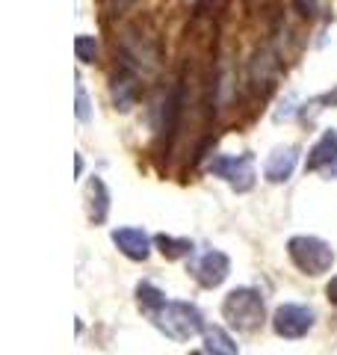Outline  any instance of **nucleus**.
<instances>
[{"label": "nucleus", "mask_w": 337, "mask_h": 355, "mask_svg": "<svg viewBox=\"0 0 337 355\" xmlns=\"http://www.w3.org/2000/svg\"><path fill=\"white\" fill-rule=\"evenodd\" d=\"M74 163H77V178H80V175H83V157H80V154L74 157Z\"/></svg>", "instance_id": "nucleus-19"}, {"label": "nucleus", "mask_w": 337, "mask_h": 355, "mask_svg": "<svg viewBox=\"0 0 337 355\" xmlns=\"http://www.w3.org/2000/svg\"><path fill=\"white\" fill-rule=\"evenodd\" d=\"M263 296L254 287H234L222 302V317L228 320L231 329L237 331H254L263 323Z\"/></svg>", "instance_id": "nucleus-2"}, {"label": "nucleus", "mask_w": 337, "mask_h": 355, "mask_svg": "<svg viewBox=\"0 0 337 355\" xmlns=\"http://www.w3.org/2000/svg\"><path fill=\"white\" fill-rule=\"evenodd\" d=\"M325 296H329V302H331V305H337V275H334L329 284H325Z\"/></svg>", "instance_id": "nucleus-18"}, {"label": "nucleus", "mask_w": 337, "mask_h": 355, "mask_svg": "<svg viewBox=\"0 0 337 355\" xmlns=\"http://www.w3.org/2000/svg\"><path fill=\"white\" fill-rule=\"evenodd\" d=\"M193 275H196V282H198L201 287H207V291L219 287V284L231 275V261H228V254L219 252V249L205 252V254H201V258L193 263Z\"/></svg>", "instance_id": "nucleus-7"}, {"label": "nucleus", "mask_w": 337, "mask_h": 355, "mask_svg": "<svg viewBox=\"0 0 337 355\" xmlns=\"http://www.w3.org/2000/svg\"><path fill=\"white\" fill-rule=\"evenodd\" d=\"M137 302H139V308L145 311V314L154 317L168 299H166V293L160 291V287H154L151 282H142V284H137Z\"/></svg>", "instance_id": "nucleus-13"}, {"label": "nucleus", "mask_w": 337, "mask_h": 355, "mask_svg": "<svg viewBox=\"0 0 337 355\" xmlns=\"http://www.w3.org/2000/svg\"><path fill=\"white\" fill-rule=\"evenodd\" d=\"M305 169L308 172H320L325 178H337V130L329 128L322 130V137L313 142V148L308 151V160H305Z\"/></svg>", "instance_id": "nucleus-6"}, {"label": "nucleus", "mask_w": 337, "mask_h": 355, "mask_svg": "<svg viewBox=\"0 0 337 355\" xmlns=\"http://www.w3.org/2000/svg\"><path fill=\"white\" fill-rule=\"evenodd\" d=\"M193 355H201V352H193Z\"/></svg>", "instance_id": "nucleus-21"}, {"label": "nucleus", "mask_w": 337, "mask_h": 355, "mask_svg": "<svg viewBox=\"0 0 337 355\" xmlns=\"http://www.w3.org/2000/svg\"><path fill=\"white\" fill-rule=\"evenodd\" d=\"M313 323H317V314H313V308L296 305V302L278 305L275 314H273V329H275V335L284 338V340H299V338H305L308 331L313 329Z\"/></svg>", "instance_id": "nucleus-5"}, {"label": "nucleus", "mask_w": 337, "mask_h": 355, "mask_svg": "<svg viewBox=\"0 0 337 355\" xmlns=\"http://www.w3.org/2000/svg\"><path fill=\"white\" fill-rule=\"evenodd\" d=\"M207 172L210 175H216L222 178V181H228L231 184V190H237V193H249L252 187H254V157L249 151L245 154H237V157H228V154H219V157H213L207 163Z\"/></svg>", "instance_id": "nucleus-4"}, {"label": "nucleus", "mask_w": 337, "mask_h": 355, "mask_svg": "<svg viewBox=\"0 0 337 355\" xmlns=\"http://www.w3.org/2000/svg\"><path fill=\"white\" fill-rule=\"evenodd\" d=\"M325 107H337V89H331V92H322V95H317V98H311L308 104H302V107H299V119L311 121V119L317 116L320 110H325Z\"/></svg>", "instance_id": "nucleus-15"}, {"label": "nucleus", "mask_w": 337, "mask_h": 355, "mask_svg": "<svg viewBox=\"0 0 337 355\" xmlns=\"http://www.w3.org/2000/svg\"><path fill=\"white\" fill-rule=\"evenodd\" d=\"M74 53H77V60H80L83 65H92L98 60V42H95V36H77L74 39Z\"/></svg>", "instance_id": "nucleus-16"}, {"label": "nucleus", "mask_w": 337, "mask_h": 355, "mask_svg": "<svg viewBox=\"0 0 337 355\" xmlns=\"http://www.w3.org/2000/svg\"><path fill=\"white\" fill-rule=\"evenodd\" d=\"M86 210H89V222L92 225H101L110 216V190H107L104 178H98V175H92L86 184Z\"/></svg>", "instance_id": "nucleus-11"}, {"label": "nucleus", "mask_w": 337, "mask_h": 355, "mask_svg": "<svg viewBox=\"0 0 337 355\" xmlns=\"http://www.w3.org/2000/svg\"><path fill=\"white\" fill-rule=\"evenodd\" d=\"M157 246H160L163 258H168V261L189 258V254L196 252L193 240H187V237H168V234H160V237H157Z\"/></svg>", "instance_id": "nucleus-14"}, {"label": "nucleus", "mask_w": 337, "mask_h": 355, "mask_svg": "<svg viewBox=\"0 0 337 355\" xmlns=\"http://www.w3.org/2000/svg\"><path fill=\"white\" fill-rule=\"evenodd\" d=\"M299 166V148L296 146H278L263 163V178L269 184H287Z\"/></svg>", "instance_id": "nucleus-8"}, {"label": "nucleus", "mask_w": 337, "mask_h": 355, "mask_svg": "<svg viewBox=\"0 0 337 355\" xmlns=\"http://www.w3.org/2000/svg\"><path fill=\"white\" fill-rule=\"evenodd\" d=\"M137 101H139V74L130 69H121L112 77V104H116V110H121V113H128Z\"/></svg>", "instance_id": "nucleus-10"}, {"label": "nucleus", "mask_w": 337, "mask_h": 355, "mask_svg": "<svg viewBox=\"0 0 337 355\" xmlns=\"http://www.w3.org/2000/svg\"><path fill=\"white\" fill-rule=\"evenodd\" d=\"M74 92H77V104H74V116H77V121H86L92 119V104H89V95H86V86L77 80V86H74Z\"/></svg>", "instance_id": "nucleus-17"}, {"label": "nucleus", "mask_w": 337, "mask_h": 355, "mask_svg": "<svg viewBox=\"0 0 337 355\" xmlns=\"http://www.w3.org/2000/svg\"><path fill=\"white\" fill-rule=\"evenodd\" d=\"M287 254L290 261L296 263L299 272L305 275H325L334 266V249L325 243L322 237H313V234H296L287 240Z\"/></svg>", "instance_id": "nucleus-3"}, {"label": "nucleus", "mask_w": 337, "mask_h": 355, "mask_svg": "<svg viewBox=\"0 0 337 355\" xmlns=\"http://www.w3.org/2000/svg\"><path fill=\"white\" fill-rule=\"evenodd\" d=\"M205 352L207 355H240L234 338L222 326H207L205 329Z\"/></svg>", "instance_id": "nucleus-12"}, {"label": "nucleus", "mask_w": 337, "mask_h": 355, "mask_svg": "<svg viewBox=\"0 0 337 355\" xmlns=\"http://www.w3.org/2000/svg\"><path fill=\"white\" fill-rule=\"evenodd\" d=\"M112 243L130 261H148L151 254V237L142 228H116L112 231Z\"/></svg>", "instance_id": "nucleus-9"}, {"label": "nucleus", "mask_w": 337, "mask_h": 355, "mask_svg": "<svg viewBox=\"0 0 337 355\" xmlns=\"http://www.w3.org/2000/svg\"><path fill=\"white\" fill-rule=\"evenodd\" d=\"M305 6H308V9H311V6H313V0H305Z\"/></svg>", "instance_id": "nucleus-20"}, {"label": "nucleus", "mask_w": 337, "mask_h": 355, "mask_svg": "<svg viewBox=\"0 0 337 355\" xmlns=\"http://www.w3.org/2000/svg\"><path fill=\"white\" fill-rule=\"evenodd\" d=\"M151 323L172 340H189L196 335H205V314L193 302H166L157 314L151 317Z\"/></svg>", "instance_id": "nucleus-1"}]
</instances>
